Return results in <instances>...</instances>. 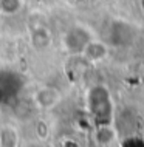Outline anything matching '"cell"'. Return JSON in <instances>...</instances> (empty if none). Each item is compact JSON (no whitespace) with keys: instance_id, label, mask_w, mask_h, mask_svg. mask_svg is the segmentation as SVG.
Segmentation results:
<instances>
[{"instance_id":"obj_10","label":"cell","mask_w":144,"mask_h":147,"mask_svg":"<svg viewBox=\"0 0 144 147\" xmlns=\"http://www.w3.org/2000/svg\"><path fill=\"white\" fill-rule=\"evenodd\" d=\"M141 8H143V11H144V0H141Z\"/></svg>"},{"instance_id":"obj_1","label":"cell","mask_w":144,"mask_h":147,"mask_svg":"<svg viewBox=\"0 0 144 147\" xmlns=\"http://www.w3.org/2000/svg\"><path fill=\"white\" fill-rule=\"evenodd\" d=\"M89 112L98 125H109L113 115V104L109 90L104 85H93L87 94Z\"/></svg>"},{"instance_id":"obj_2","label":"cell","mask_w":144,"mask_h":147,"mask_svg":"<svg viewBox=\"0 0 144 147\" xmlns=\"http://www.w3.org/2000/svg\"><path fill=\"white\" fill-rule=\"evenodd\" d=\"M23 88V79L11 70H0V105H11L19 99Z\"/></svg>"},{"instance_id":"obj_6","label":"cell","mask_w":144,"mask_h":147,"mask_svg":"<svg viewBox=\"0 0 144 147\" xmlns=\"http://www.w3.org/2000/svg\"><path fill=\"white\" fill-rule=\"evenodd\" d=\"M50 33H48L47 28H43V26H39V28H36L33 31V34H31V42H33L34 48L37 50H43L47 48L48 45H50Z\"/></svg>"},{"instance_id":"obj_9","label":"cell","mask_w":144,"mask_h":147,"mask_svg":"<svg viewBox=\"0 0 144 147\" xmlns=\"http://www.w3.org/2000/svg\"><path fill=\"white\" fill-rule=\"evenodd\" d=\"M22 8V0H0V11L3 14H16Z\"/></svg>"},{"instance_id":"obj_7","label":"cell","mask_w":144,"mask_h":147,"mask_svg":"<svg viewBox=\"0 0 144 147\" xmlns=\"http://www.w3.org/2000/svg\"><path fill=\"white\" fill-rule=\"evenodd\" d=\"M57 99H59V96L53 88H42L37 94H36V101H37V104L42 105V107L54 105L56 102H57Z\"/></svg>"},{"instance_id":"obj_5","label":"cell","mask_w":144,"mask_h":147,"mask_svg":"<svg viewBox=\"0 0 144 147\" xmlns=\"http://www.w3.org/2000/svg\"><path fill=\"white\" fill-rule=\"evenodd\" d=\"M84 56H85L89 61H101V59L105 57V54H107V47L104 45V43L101 42H96L91 39L90 43L85 47V50H84Z\"/></svg>"},{"instance_id":"obj_3","label":"cell","mask_w":144,"mask_h":147,"mask_svg":"<svg viewBox=\"0 0 144 147\" xmlns=\"http://www.w3.org/2000/svg\"><path fill=\"white\" fill-rule=\"evenodd\" d=\"M91 40V34L87 28L81 25H74L64 36V45L71 54H82L85 47Z\"/></svg>"},{"instance_id":"obj_8","label":"cell","mask_w":144,"mask_h":147,"mask_svg":"<svg viewBox=\"0 0 144 147\" xmlns=\"http://www.w3.org/2000/svg\"><path fill=\"white\" fill-rule=\"evenodd\" d=\"M0 147H17V133L11 127H5L0 132Z\"/></svg>"},{"instance_id":"obj_4","label":"cell","mask_w":144,"mask_h":147,"mask_svg":"<svg viewBox=\"0 0 144 147\" xmlns=\"http://www.w3.org/2000/svg\"><path fill=\"white\" fill-rule=\"evenodd\" d=\"M109 39L113 45H119V47L129 45L135 39V30L133 26L126 23L124 20H115L110 25Z\"/></svg>"}]
</instances>
